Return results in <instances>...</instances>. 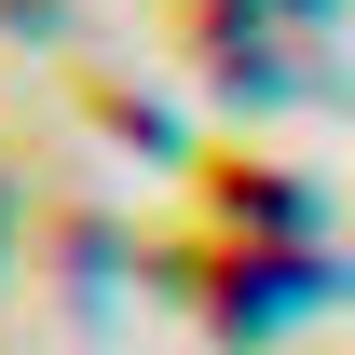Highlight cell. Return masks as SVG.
<instances>
[{
  "label": "cell",
  "instance_id": "cell-1",
  "mask_svg": "<svg viewBox=\"0 0 355 355\" xmlns=\"http://www.w3.org/2000/svg\"><path fill=\"white\" fill-rule=\"evenodd\" d=\"M137 246H150L137 273H150L164 301H191L219 342H246V355H260L287 314H314L328 287H342V260H314V246H246V232H219V219H164V232H137Z\"/></svg>",
  "mask_w": 355,
  "mask_h": 355
},
{
  "label": "cell",
  "instance_id": "cell-2",
  "mask_svg": "<svg viewBox=\"0 0 355 355\" xmlns=\"http://www.w3.org/2000/svg\"><path fill=\"white\" fill-rule=\"evenodd\" d=\"M191 205L219 232H246V246H314V232H328V191H314L287 150H260V137H205V150H191Z\"/></svg>",
  "mask_w": 355,
  "mask_h": 355
},
{
  "label": "cell",
  "instance_id": "cell-3",
  "mask_svg": "<svg viewBox=\"0 0 355 355\" xmlns=\"http://www.w3.org/2000/svg\"><path fill=\"white\" fill-rule=\"evenodd\" d=\"M178 55H191L219 96H246V110L314 96V69L287 55V28H273V14H246V0H178Z\"/></svg>",
  "mask_w": 355,
  "mask_h": 355
},
{
  "label": "cell",
  "instance_id": "cell-4",
  "mask_svg": "<svg viewBox=\"0 0 355 355\" xmlns=\"http://www.w3.org/2000/svg\"><path fill=\"white\" fill-rule=\"evenodd\" d=\"M69 110H83L110 150H137V164H191V150H205V137H191V110H178L164 83H137L123 55H83V69H69Z\"/></svg>",
  "mask_w": 355,
  "mask_h": 355
},
{
  "label": "cell",
  "instance_id": "cell-5",
  "mask_svg": "<svg viewBox=\"0 0 355 355\" xmlns=\"http://www.w3.org/2000/svg\"><path fill=\"white\" fill-rule=\"evenodd\" d=\"M83 0H0V42H69Z\"/></svg>",
  "mask_w": 355,
  "mask_h": 355
},
{
  "label": "cell",
  "instance_id": "cell-6",
  "mask_svg": "<svg viewBox=\"0 0 355 355\" xmlns=\"http://www.w3.org/2000/svg\"><path fill=\"white\" fill-rule=\"evenodd\" d=\"M14 219H28V178H14V150H0V246H14Z\"/></svg>",
  "mask_w": 355,
  "mask_h": 355
},
{
  "label": "cell",
  "instance_id": "cell-7",
  "mask_svg": "<svg viewBox=\"0 0 355 355\" xmlns=\"http://www.w3.org/2000/svg\"><path fill=\"white\" fill-rule=\"evenodd\" d=\"M246 14H273V28H314V14H328V0H246Z\"/></svg>",
  "mask_w": 355,
  "mask_h": 355
}]
</instances>
